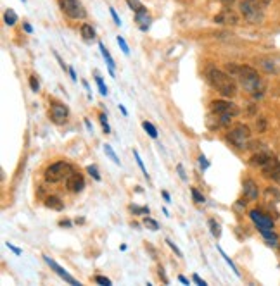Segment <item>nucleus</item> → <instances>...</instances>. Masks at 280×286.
Wrapping results in <instances>:
<instances>
[{"label":"nucleus","mask_w":280,"mask_h":286,"mask_svg":"<svg viewBox=\"0 0 280 286\" xmlns=\"http://www.w3.org/2000/svg\"><path fill=\"white\" fill-rule=\"evenodd\" d=\"M225 71L229 73L230 76H232V78L239 79L241 87L244 88L246 91L256 95V97H261V95H263L264 81H263V78L260 76V73H258L254 67L244 66V64L229 62V64H225Z\"/></svg>","instance_id":"f257e3e1"},{"label":"nucleus","mask_w":280,"mask_h":286,"mask_svg":"<svg viewBox=\"0 0 280 286\" xmlns=\"http://www.w3.org/2000/svg\"><path fill=\"white\" fill-rule=\"evenodd\" d=\"M208 79L211 83V87L220 95H223V97L233 98L237 95V83L227 71H220L216 67H211L208 71Z\"/></svg>","instance_id":"f03ea898"},{"label":"nucleus","mask_w":280,"mask_h":286,"mask_svg":"<svg viewBox=\"0 0 280 286\" xmlns=\"http://www.w3.org/2000/svg\"><path fill=\"white\" fill-rule=\"evenodd\" d=\"M71 173H73L71 164H67V162H55V164H50L45 169V180L49 183H59L63 180H67V176Z\"/></svg>","instance_id":"7ed1b4c3"},{"label":"nucleus","mask_w":280,"mask_h":286,"mask_svg":"<svg viewBox=\"0 0 280 286\" xmlns=\"http://www.w3.org/2000/svg\"><path fill=\"white\" fill-rule=\"evenodd\" d=\"M239 9H241V14L247 23L251 24H260L263 23L264 19V9L258 7L256 4H253L251 0H242L239 4Z\"/></svg>","instance_id":"20e7f679"},{"label":"nucleus","mask_w":280,"mask_h":286,"mask_svg":"<svg viewBox=\"0 0 280 286\" xmlns=\"http://www.w3.org/2000/svg\"><path fill=\"white\" fill-rule=\"evenodd\" d=\"M61 11L66 14L69 19H85L87 17V9L82 4V0H57Z\"/></svg>","instance_id":"39448f33"},{"label":"nucleus","mask_w":280,"mask_h":286,"mask_svg":"<svg viewBox=\"0 0 280 286\" xmlns=\"http://www.w3.org/2000/svg\"><path fill=\"white\" fill-rule=\"evenodd\" d=\"M227 138L235 149H247V143L251 140V130H249L247 124H237L233 130H230Z\"/></svg>","instance_id":"423d86ee"},{"label":"nucleus","mask_w":280,"mask_h":286,"mask_svg":"<svg viewBox=\"0 0 280 286\" xmlns=\"http://www.w3.org/2000/svg\"><path fill=\"white\" fill-rule=\"evenodd\" d=\"M256 64L261 71L268 75H280V55H263L258 57Z\"/></svg>","instance_id":"0eeeda50"},{"label":"nucleus","mask_w":280,"mask_h":286,"mask_svg":"<svg viewBox=\"0 0 280 286\" xmlns=\"http://www.w3.org/2000/svg\"><path fill=\"white\" fill-rule=\"evenodd\" d=\"M49 118H50V121L54 122V124L61 126L67 121V118H69V109H67V105H64L63 102H52L50 110H49Z\"/></svg>","instance_id":"6e6552de"},{"label":"nucleus","mask_w":280,"mask_h":286,"mask_svg":"<svg viewBox=\"0 0 280 286\" xmlns=\"http://www.w3.org/2000/svg\"><path fill=\"white\" fill-rule=\"evenodd\" d=\"M209 109H211L213 114H218V116H232V118H235L239 114V107L235 104L229 102V100H214V102H211Z\"/></svg>","instance_id":"1a4fd4ad"},{"label":"nucleus","mask_w":280,"mask_h":286,"mask_svg":"<svg viewBox=\"0 0 280 286\" xmlns=\"http://www.w3.org/2000/svg\"><path fill=\"white\" fill-rule=\"evenodd\" d=\"M214 23L221 26H239L241 24V16L233 9H221L214 16Z\"/></svg>","instance_id":"9d476101"},{"label":"nucleus","mask_w":280,"mask_h":286,"mask_svg":"<svg viewBox=\"0 0 280 286\" xmlns=\"http://www.w3.org/2000/svg\"><path fill=\"white\" fill-rule=\"evenodd\" d=\"M44 260L49 264V267H50V269L54 271V272H55L57 276H59V278H63L64 281L69 283V285H73V286H80V281H78V279H75L71 274H67L66 271H64L63 267L59 266V264L55 262V260H52L50 257H47V255H44Z\"/></svg>","instance_id":"9b49d317"},{"label":"nucleus","mask_w":280,"mask_h":286,"mask_svg":"<svg viewBox=\"0 0 280 286\" xmlns=\"http://www.w3.org/2000/svg\"><path fill=\"white\" fill-rule=\"evenodd\" d=\"M66 188H67V192H71V193L83 192V188H85V178H83V174L73 171L66 180Z\"/></svg>","instance_id":"f8f14e48"},{"label":"nucleus","mask_w":280,"mask_h":286,"mask_svg":"<svg viewBox=\"0 0 280 286\" xmlns=\"http://www.w3.org/2000/svg\"><path fill=\"white\" fill-rule=\"evenodd\" d=\"M261 171H263V174L266 178H270V180L277 181V183H280V162L277 161L275 157H272L266 164L261 167Z\"/></svg>","instance_id":"ddd939ff"},{"label":"nucleus","mask_w":280,"mask_h":286,"mask_svg":"<svg viewBox=\"0 0 280 286\" xmlns=\"http://www.w3.org/2000/svg\"><path fill=\"white\" fill-rule=\"evenodd\" d=\"M249 217L253 219V223L258 227H266V229H273V219L268 217L266 214H263L261 211H251L249 212Z\"/></svg>","instance_id":"4468645a"},{"label":"nucleus","mask_w":280,"mask_h":286,"mask_svg":"<svg viewBox=\"0 0 280 286\" xmlns=\"http://www.w3.org/2000/svg\"><path fill=\"white\" fill-rule=\"evenodd\" d=\"M242 192H244L246 200H249V202H254V200H258V196H260V188H258V184L254 183L253 180L244 181V184H242Z\"/></svg>","instance_id":"2eb2a0df"},{"label":"nucleus","mask_w":280,"mask_h":286,"mask_svg":"<svg viewBox=\"0 0 280 286\" xmlns=\"http://www.w3.org/2000/svg\"><path fill=\"white\" fill-rule=\"evenodd\" d=\"M135 23H138V28L142 30V31H147L150 26V23H152V17H150L149 11H147L146 7L140 9L138 12H135Z\"/></svg>","instance_id":"dca6fc26"},{"label":"nucleus","mask_w":280,"mask_h":286,"mask_svg":"<svg viewBox=\"0 0 280 286\" xmlns=\"http://www.w3.org/2000/svg\"><path fill=\"white\" fill-rule=\"evenodd\" d=\"M272 153L270 152H256L253 157H251V161H249V164L251 166H258V167H263L266 162L272 159Z\"/></svg>","instance_id":"f3484780"},{"label":"nucleus","mask_w":280,"mask_h":286,"mask_svg":"<svg viewBox=\"0 0 280 286\" xmlns=\"http://www.w3.org/2000/svg\"><path fill=\"white\" fill-rule=\"evenodd\" d=\"M80 33H82V38L85 40V42H88V44H92V42L97 38V35H95V30L92 28V24H88V23L82 24V28H80Z\"/></svg>","instance_id":"a211bd4d"},{"label":"nucleus","mask_w":280,"mask_h":286,"mask_svg":"<svg viewBox=\"0 0 280 286\" xmlns=\"http://www.w3.org/2000/svg\"><path fill=\"white\" fill-rule=\"evenodd\" d=\"M99 50H100V54H102V57H104V60H106V64L109 66V73H111V76H115V67H116V64H115V59H113V55L109 54V50L106 48V45L100 42L99 44Z\"/></svg>","instance_id":"6ab92c4d"},{"label":"nucleus","mask_w":280,"mask_h":286,"mask_svg":"<svg viewBox=\"0 0 280 286\" xmlns=\"http://www.w3.org/2000/svg\"><path fill=\"white\" fill-rule=\"evenodd\" d=\"M258 231L263 235V238L266 240V243H268L270 247H277V245H279V243H277V241H279V236L273 233V229H266V227H258Z\"/></svg>","instance_id":"aec40b11"},{"label":"nucleus","mask_w":280,"mask_h":286,"mask_svg":"<svg viewBox=\"0 0 280 286\" xmlns=\"http://www.w3.org/2000/svg\"><path fill=\"white\" fill-rule=\"evenodd\" d=\"M45 207L47 209H52V211H63L64 209V202L59 198V196H47L45 198Z\"/></svg>","instance_id":"412c9836"},{"label":"nucleus","mask_w":280,"mask_h":286,"mask_svg":"<svg viewBox=\"0 0 280 286\" xmlns=\"http://www.w3.org/2000/svg\"><path fill=\"white\" fill-rule=\"evenodd\" d=\"M4 23L7 24V26H14V24L17 23V14L12 9H7V11L4 12Z\"/></svg>","instance_id":"4be33fe9"},{"label":"nucleus","mask_w":280,"mask_h":286,"mask_svg":"<svg viewBox=\"0 0 280 286\" xmlns=\"http://www.w3.org/2000/svg\"><path fill=\"white\" fill-rule=\"evenodd\" d=\"M142 128H144V130H146V133L149 135L150 138H154V140L158 138V130H156V126H154L152 122L144 121V122H142Z\"/></svg>","instance_id":"5701e85b"},{"label":"nucleus","mask_w":280,"mask_h":286,"mask_svg":"<svg viewBox=\"0 0 280 286\" xmlns=\"http://www.w3.org/2000/svg\"><path fill=\"white\" fill-rule=\"evenodd\" d=\"M104 152H106V155L109 157V159H111V161H113V162H115V164L121 166V162H119L118 155H116V153H115V150H113V147L107 145V143H106V145H104Z\"/></svg>","instance_id":"b1692460"},{"label":"nucleus","mask_w":280,"mask_h":286,"mask_svg":"<svg viewBox=\"0 0 280 286\" xmlns=\"http://www.w3.org/2000/svg\"><path fill=\"white\" fill-rule=\"evenodd\" d=\"M144 226H146L147 229H150V231H158V229H159V224L156 223L152 217H149V214L144 217Z\"/></svg>","instance_id":"393cba45"},{"label":"nucleus","mask_w":280,"mask_h":286,"mask_svg":"<svg viewBox=\"0 0 280 286\" xmlns=\"http://www.w3.org/2000/svg\"><path fill=\"white\" fill-rule=\"evenodd\" d=\"M209 227H211V235L214 236V238H220L221 236V227H220V224L216 223L214 219H209Z\"/></svg>","instance_id":"a878e982"},{"label":"nucleus","mask_w":280,"mask_h":286,"mask_svg":"<svg viewBox=\"0 0 280 286\" xmlns=\"http://www.w3.org/2000/svg\"><path fill=\"white\" fill-rule=\"evenodd\" d=\"M190 195H192V198H194V202H196V204H204V202H206L204 195H202V193L199 192L198 188H190Z\"/></svg>","instance_id":"bb28decb"},{"label":"nucleus","mask_w":280,"mask_h":286,"mask_svg":"<svg viewBox=\"0 0 280 286\" xmlns=\"http://www.w3.org/2000/svg\"><path fill=\"white\" fill-rule=\"evenodd\" d=\"M133 157H135V161H137V164H138V167H140V171L144 173V176L149 180V173H147V169H146V166H144V161L140 159V153L137 152V150H133Z\"/></svg>","instance_id":"cd10ccee"},{"label":"nucleus","mask_w":280,"mask_h":286,"mask_svg":"<svg viewBox=\"0 0 280 286\" xmlns=\"http://www.w3.org/2000/svg\"><path fill=\"white\" fill-rule=\"evenodd\" d=\"M127 4H128V7H130L133 12H138L140 9L146 7V5H144L142 2H140V0H127Z\"/></svg>","instance_id":"c85d7f7f"},{"label":"nucleus","mask_w":280,"mask_h":286,"mask_svg":"<svg viewBox=\"0 0 280 286\" xmlns=\"http://www.w3.org/2000/svg\"><path fill=\"white\" fill-rule=\"evenodd\" d=\"M87 173L90 174V176L94 178L95 181H100V180H102V178H100L99 169H97V166H88V167H87Z\"/></svg>","instance_id":"c756f323"},{"label":"nucleus","mask_w":280,"mask_h":286,"mask_svg":"<svg viewBox=\"0 0 280 286\" xmlns=\"http://www.w3.org/2000/svg\"><path fill=\"white\" fill-rule=\"evenodd\" d=\"M95 83H97V87H99L100 95H104V97H106V95H107V87H106V85H104V79L100 78L99 75L95 76Z\"/></svg>","instance_id":"7c9ffc66"},{"label":"nucleus","mask_w":280,"mask_h":286,"mask_svg":"<svg viewBox=\"0 0 280 286\" xmlns=\"http://www.w3.org/2000/svg\"><path fill=\"white\" fill-rule=\"evenodd\" d=\"M116 42H118V45H119V48L123 50V54H125V55L130 54V48H128V44L125 42V38H123V36H118V38H116Z\"/></svg>","instance_id":"2f4dec72"},{"label":"nucleus","mask_w":280,"mask_h":286,"mask_svg":"<svg viewBox=\"0 0 280 286\" xmlns=\"http://www.w3.org/2000/svg\"><path fill=\"white\" fill-rule=\"evenodd\" d=\"M218 250H220V254H221V257H223V259H225V262H227V264H229V266H230V267H232V271H233V272H235V274H237V276H239V271H237V267H235V264H233V262H232V260H230V257H229V255H227V254H225V252L221 250V248H218Z\"/></svg>","instance_id":"473e14b6"},{"label":"nucleus","mask_w":280,"mask_h":286,"mask_svg":"<svg viewBox=\"0 0 280 286\" xmlns=\"http://www.w3.org/2000/svg\"><path fill=\"white\" fill-rule=\"evenodd\" d=\"M94 281L97 283V285H102V286H111L113 283H111L109 278H106V276H95Z\"/></svg>","instance_id":"72a5a7b5"},{"label":"nucleus","mask_w":280,"mask_h":286,"mask_svg":"<svg viewBox=\"0 0 280 286\" xmlns=\"http://www.w3.org/2000/svg\"><path fill=\"white\" fill-rule=\"evenodd\" d=\"M99 121H100V124H102V128H104V133L109 135V133H111V128H109V124H107L106 114H100V116H99Z\"/></svg>","instance_id":"f704fd0d"},{"label":"nucleus","mask_w":280,"mask_h":286,"mask_svg":"<svg viewBox=\"0 0 280 286\" xmlns=\"http://www.w3.org/2000/svg\"><path fill=\"white\" fill-rule=\"evenodd\" d=\"M30 88H32V91H40V83L38 79H36V76H30Z\"/></svg>","instance_id":"c9c22d12"},{"label":"nucleus","mask_w":280,"mask_h":286,"mask_svg":"<svg viewBox=\"0 0 280 286\" xmlns=\"http://www.w3.org/2000/svg\"><path fill=\"white\" fill-rule=\"evenodd\" d=\"M166 245H168V247H170L171 250L175 252V254H177V257H183V254H181V250H180V248L177 247V245H175L173 241H171L170 238H166Z\"/></svg>","instance_id":"e433bc0d"},{"label":"nucleus","mask_w":280,"mask_h":286,"mask_svg":"<svg viewBox=\"0 0 280 286\" xmlns=\"http://www.w3.org/2000/svg\"><path fill=\"white\" fill-rule=\"evenodd\" d=\"M130 211L133 214H149V207H135V205H130Z\"/></svg>","instance_id":"4c0bfd02"},{"label":"nucleus","mask_w":280,"mask_h":286,"mask_svg":"<svg viewBox=\"0 0 280 286\" xmlns=\"http://www.w3.org/2000/svg\"><path fill=\"white\" fill-rule=\"evenodd\" d=\"M253 4H256L258 7H261V9H266L270 4H272V0H251Z\"/></svg>","instance_id":"58836bf2"},{"label":"nucleus","mask_w":280,"mask_h":286,"mask_svg":"<svg viewBox=\"0 0 280 286\" xmlns=\"http://www.w3.org/2000/svg\"><path fill=\"white\" fill-rule=\"evenodd\" d=\"M199 166H201V169H202V171H206V169L209 167V162H208V159H206L204 155H201V157H199Z\"/></svg>","instance_id":"ea45409f"},{"label":"nucleus","mask_w":280,"mask_h":286,"mask_svg":"<svg viewBox=\"0 0 280 286\" xmlns=\"http://www.w3.org/2000/svg\"><path fill=\"white\" fill-rule=\"evenodd\" d=\"M192 281H194V283H198L199 286H208V283H206L204 279H202L199 274H194V276H192Z\"/></svg>","instance_id":"a19ab883"},{"label":"nucleus","mask_w":280,"mask_h":286,"mask_svg":"<svg viewBox=\"0 0 280 286\" xmlns=\"http://www.w3.org/2000/svg\"><path fill=\"white\" fill-rule=\"evenodd\" d=\"M109 12H111V16H113V19H115V23L118 24V26H121V19H119V16L116 14V11L113 7H109Z\"/></svg>","instance_id":"79ce46f5"},{"label":"nucleus","mask_w":280,"mask_h":286,"mask_svg":"<svg viewBox=\"0 0 280 286\" xmlns=\"http://www.w3.org/2000/svg\"><path fill=\"white\" fill-rule=\"evenodd\" d=\"M5 245H7V248H9V250H11V252H14V254H16V255H21V254H23V250H21V248H17V247H14V245H12V243H5Z\"/></svg>","instance_id":"37998d69"},{"label":"nucleus","mask_w":280,"mask_h":286,"mask_svg":"<svg viewBox=\"0 0 280 286\" xmlns=\"http://www.w3.org/2000/svg\"><path fill=\"white\" fill-rule=\"evenodd\" d=\"M158 274H159V278L163 279V283H165V285H168V283H170V281H168V278H166L165 269H163V267H159V269H158Z\"/></svg>","instance_id":"c03bdc74"},{"label":"nucleus","mask_w":280,"mask_h":286,"mask_svg":"<svg viewBox=\"0 0 280 286\" xmlns=\"http://www.w3.org/2000/svg\"><path fill=\"white\" fill-rule=\"evenodd\" d=\"M256 126H258V131H263L264 126H266V121H264V118H261L260 121L256 122Z\"/></svg>","instance_id":"a18cd8bd"},{"label":"nucleus","mask_w":280,"mask_h":286,"mask_svg":"<svg viewBox=\"0 0 280 286\" xmlns=\"http://www.w3.org/2000/svg\"><path fill=\"white\" fill-rule=\"evenodd\" d=\"M177 171H178V174H180V180L185 181V180H187V176H185V173H183V167H181V164H178V166H177Z\"/></svg>","instance_id":"49530a36"},{"label":"nucleus","mask_w":280,"mask_h":286,"mask_svg":"<svg viewBox=\"0 0 280 286\" xmlns=\"http://www.w3.org/2000/svg\"><path fill=\"white\" fill-rule=\"evenodd\" d=\"M178 281H180L181 285H190V281H189V279H187L185 276H181V274L178 276Z\"/></svg>","instance_id":"de8ad7c7"},{"label":"nucleus","mask_w":280,"mask_h":286,"mask_svg":"<svg viewBox=\"0 0 280 286\" xmlns=\"http://www.w3.org/2000/svg\"><path fill=\"white\" fill-rule=\"evenodd\" d=\"M67 73H69V76H71L73 81H76V79H78V78H76V73H75V69H73V67H69V69H67Z\"/></svg>","instance_id":"09e8293b"},{"label":"nucleus","mask_w":280,"mask_h":286,"mask_svg":"<svg viewBox=\"0 0 280 286\" xmlns=\"http://www.w3.org/2000/svg\"><path fill=\"white\" fill-rule=\"evenodd\" d=\"M23 30H24V31H26V33H33V28L30 26V24H28V23H23Z\"/></svg>","instance_id":"8fccbe9b"},{"label":"nucleus","mask_w":280,"mask_h":286,"mask_svg":"<svg viewBox=\"0 0 280 286\" xmlns=\"http://www.w3.org/2000/svg\"><path fill=\"white\" fill-rule=\"evenodd\" d=\"M59 226L61 227H69L71 226V221H59Z\"/></svg>","instance_id":"3c124183"},{"label":"nucleus","mask_w":280,"mask_h":286,"mask_svg":"<svg viewBox=\"0 0 280 286\" xmlns=\"http://www.w3.org/2000/svg\"><path fill=\"white\" fill-rule=\"evenodd\" d=\"M163 198H165L166 202H171V196H170V193L168 192H163Z\"/></svg>","instance_id":"603ef678"},{"label":"nucleus","mask_w":280,"mask_h":286,"mask_svg":"<svg viewBox=\"0 0 280 286\" xmlns=\"http://www.w3.org/2000/svg\"><path fill=\"white\" fill-rule=\"evenodd\" d=\"M119 110H121V112H123V116H128V110L127 109H125V105H121V104H119Z\"/></svg>","instance_id":"864d4df0"},{"label":"nucleus","mask_w":280,"mask_h":286,"mask_svg":"<svg viewBox=\"0 0 280 286\" xmlns=\"http://www.w3.org/2000/svg\"><path fill=\"white\" fill-rule=\"evenodd\" d=\"M85 126H87V130H88V131H92V130H94V128H92V124H90V121H88V119H85Z\"/></svg>","instance_id":"5fc2aeb1"},{"label":"nucleus","mask_w":280,"mask_h":286,"mask_svg":"<svg viewBox=\"0 0 280 286\" xmlns=\"http://www.w3.org/2000/svg\"><path fill=\"white\" fill-rule=\"evenodd\" d=\"M221 4H225V5H230V4H233V2H235V0H220Z\"/></svg>","instance_id":"6e6d98bb"},{"label":"nucleus","mask_w":280,"mask_h":286,"mask_svg":"<svg viewBox=\"0 0 280 286\" xmlns=\"http://www.w3.org/2000/svg\"><path fill=\"white\" fill-rule=\"evenodd\" d=\"M21 2H23V4H24V2H26V0H21Z\"/></svg>","instance_id":"4d7b16f0"}]
</instances>
